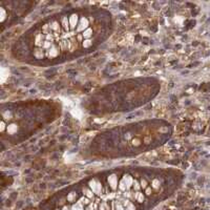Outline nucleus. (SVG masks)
I'll use <instances>...</instances> for the list:
<instances>
[{
	"label": "nucleus",
	"mask_w": 210,
	"mask_h": 210,
	"mask_svg": "<svg viewBox=\"0 0 210 210\" xmlns=\"http://www.w3.org/2000/svg\"><path fill=\"white\" fill-rule=\"evenodd\" d=\"M115 30V17L106 8H65L40 19L15 39L11 56L17 62L50 67L97 50Z\"/></svg>",
	"instance_id": "1"
},
{
	"label": "nucleus",
	"mask_w": 210,
	"mask_h": 210,
	"mask_svg": "<svg viewBox=\"0 0 210 210\" xmlns=\"http://www.w3.org/2000/svg\"><path fill=\"white\" fill-rule=\"evenodd\" d=\"M178 178L171 168L116 167L64 189L42 210H144L170 190Z\"/></svg>",
	"instance_id": "2"
},
{
	"label": "nucleus",
	"mask_w": 210,
	"mask_h": 210,
	"mask_svg": "<svg viewBox=\"0 0 210 210\" xmlns=\"http://www.w3.org/2000/svg\"><path fill=\"white\" fill-rule=\"evenodd\" d=\"M172 133V125L159 118L116 125L96 133L84 146L83 155L94 160L137 157L158 149Z\"/></svg>",
	"instance_id": "3"
},
{
	"label": "nucleus",
	"mask_w": 210,
	"mask_h": 210,
	"mask_svg": "<svg viewBox=\"0 0 210 210\" xmlns=\"http://www.w3.org/2000/svg\"><path fill=\"white\" fill-rule=\"evenodd\" d=\"M62 105L54 99H28L3 102L0 107L2 144L15 146L52 125L61 117Z\"/></svg>",
	"instance_id": "4"
},
{
	"label": "nucleus",
	"mask_w": 210,
	"mask_h": 210,
	"mask_svg": "<svg viewBox=\"0 0 210 210\" xmlns=\"http://www.w3.org/2000/svg\"><path fill=\"white\" fill-rule=\"evenodd\" d=\"M160 90L161 82L155 77L139 76L122 79L94 91L83 100L82 107L95 117L129 113L150 103Z\"/></svg>",
	"instance_id": "5"
},
{
	"label": "nucleus",
	"mask_w": 210,
	"mask_h": 210,
	"mask_svg": "<svg viewBox=\"0 0 210 210\" xmlns=\"http://www.w3.org/2000/svg\"><path fill=\"white\" fill-rule=\"evenodd\" d=\"M37 6L35 1H25V0H2L0 2V22H1V32L6 28H11L13 24L18 22L20 19L33 11Z\"/></svg>",
	"instance_id": "6"
}]
</instances>
